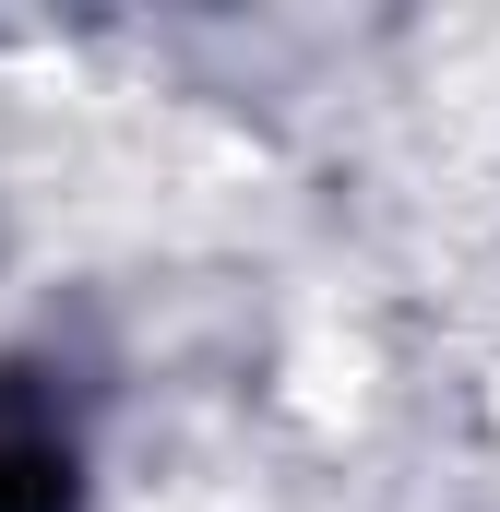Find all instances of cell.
Segmentation results:
<instances>
[{
	"instance_id": "6da1fadb",
	"label": "cell",
	"mask_w": 500,
	"mask_h": 512,
	"mask_svg": "<svg viewBox=\"0 0 500 512\" xmlns=\"http://www.w3.org/2000/svg\"><path fill=\"white\" fill-rule=\"evenodd\" d=\"M0 512H72V453L48 417H0Z\"/></svg>"
}]
</instances>
